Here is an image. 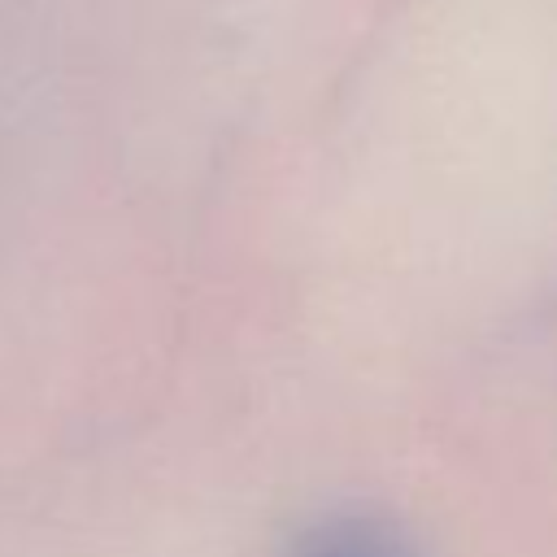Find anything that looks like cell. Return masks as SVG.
Returning <instances> with one entry per match:
<instances>
[{
    "label": "cell",
    "mask_w": 557,
    "mask_h": 557,
    "mask_svg": "<svg viewBox=\"0 0 557 557\" xmlns=\"http://www.w3.org/2000/svg\"><path fill=\"white\" fill-rule=\"evenodd\" d=\"M287 557H413L409 544L379 518L366 513H331L305 527Z\"/></svg>",
    "instance_id": "cell-1"
}]
</instances>
